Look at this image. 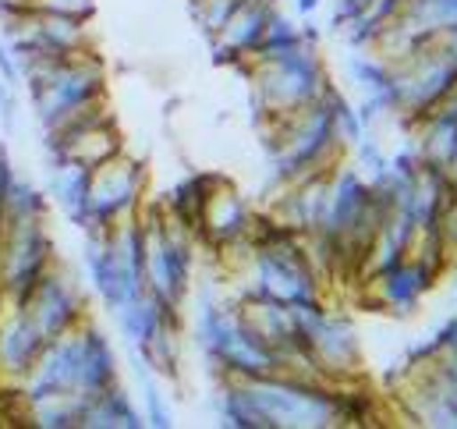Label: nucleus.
<instances>
[{"instance_id":"f8f14e48","label":"nucleus","mask_w":457,"mask_h":429,"mask_svg":"<svg viewBox=\"0 0 457 429\" xmlns=\"http://www.w3.org/2000/svg\"><path fill=\"white\" fill-rule=\"evenodd\" d=\"M18 114H21L18 89L0 86V128H4V135H14V128H18Z\"/></svg>"},{"instance_id":"423d86ee","label":"nucleus","mask_w":457,"mask_h":429,"mask_svg":"<svg viewBox=\"0 0 457 429\" xmlns=\"http://www.w3.org/2000/svg\"><path fill=\"white\" fill-rule=\"evenodd\" d=\"M46 196L64 210V216L79 231H86L89 206H93V171L71 160H46Z\"/></svg>"},{"instance_id":"f03ea898","label":"nucleus","mask_w":457,"mask_h":429,"mask_svg":"<svg viewBox=\"0 0 457 429\" xmlns=\"http://www.w3.org/2000/svg\"><path fill=\"white\" fill-rule=\"evenodd\" d=\"M54 263H57V245L46 227V216L4 223L0 231V302L25 306Z\"/></svg>"},{"instance_id":"2eb2a0df","label":"nucleus","mask_w":457,"mask_h":429,"mask_svg":"<svg viewBox=\"0 0 457 429\" xmlns=\"http://www.w3.org/2000/svg\"><path fill=\"white\" fill-rule=\"evenodd\" d=\"M18 4H32V0H18Z\"/></svg>"},{"instance_id":"1a4fd4ad","label":"nucleus","mask_w":457,"mask_h":429,"mask_svg":"<svg viewBox=\"0 0 457 429\" xmlns=\"http://www.w3.org/2000/svg\"><path fill=\"white\" fill-rule=\"evenodd\" d=\"M86 394H50L39 401H29V426L36 429H79L82 426Z\"/></svg>"},{"instance_id":"ddd939ff","label":"nucleus","mask_w":457,"mask_h":429,"mask_svg":"<svg viewBox=\"0 0 457 429\" xmlns=\"http://www.w3.org/2000/svg\"><path fill=\"white\" fill-rule=\"evenodd\" d=\"M14 160H11V149L7 142L0 139V231H4V203H7V192H11V181H14Z\"/></svg>"},{"instance_id":"4468645a","label":"nucleus","mask_w":457,"mask_h":429,"mask_svg":"<svg viewBox=\"0 0 457 429\" xmlns=\"http://www.w3.org/2000/svg\"><path fill=\"white\" fill-rule=\"evenodd\" d=\"M0 86H11V89H21V68L11 54V46L0 39Z\"/></svg>"},{"instance_id":"9b49d317","label":"nucleus","mask_w":457,"mask_h":429,"mask_svg":"<svg viewBox=\"0 0 457 429\" xmlns=\"http://www.w3.org/2000/svg\"><path fill=\"white\" fill-rule=\"evenodd\" d=\"M32 7L39 11H57V14H71V18H82L89 21L96 14V0H32Z\"/></svg>"},{"instance_id":"39448f33","label":"nucleus","mask_w":457,"mask_h":429,"mask_svg":"<svg viewBox=\"0 0 457 429\" xmlns=\"http://www.w3.org/2000/svg\"><path fill=\"white\" fill-rule=\"evenodd\" d=\"M0 306H4L0 309V380L21 383L39 362L50 337L39 330V323L32 320L25 306H7V302Z\"/></svg>"},{"instance_id":"f257e3e1","label":"nucleus","mask_w":457,"mask_h":429,"mask_svg":"<svg viewBox=\"0 0 457 429\" xmlns=\"http://www.w3.org/2000/svg\"><path fill=\"white\" fill-rule=\"evenodd\" d=\"M21 89L32 104L39 131H50L86 107L107 100V68L93 50L64 61H36L21 72Z\"/></svg>"},{"instance_id":"6e6552de","label":"nucleus","mask_w":457,"mask_h":429,"mask_svg":"<svg viewBox=\"0 0 457 429\" xmlns=\"http://www.w3.org/2000/svg\"><path fill=\"white\" fill-rule=\"evenodd\" d=\"M82 426L86 429H114V426L135 429V426H142V416L135 412L131 398H128L117 383H111L107 391H100V394L86 398Z\"/></svg>"},{"instance_id":"9d476101","label":"nucleus","mask_w":457,"mask_h":429,"mask_svg":"<svg viewBox=\"0 0 457 429\" xmlns=\"http://www.w3.org/2000/svg\"><path fill=\"white\" fill-rule=\"evenodd\" d=\"M46 214H50L46 189H39L32 178L14 174L11 192H7V203H4V223H11V220H32V216H46Z\"/></svg>"},{"instance_id":"7ed1b4c3","label":"nucleus","mask_w":457,"mask_h":429,"mask_svg":"<svg viewBox=\"0 0 457 429\" xmlns=\"http://www.w3.org/2000/svg\"><path fill=\"white\" fill-rule=\"evenodd\" d=\"M142 189H145V171L124 153L104 164L100 171H93V206L86 231H111L114 223L135 216L142 203Z\"/></svg>"},{"instance_id":"0eeeda50","label":"nucleus","mask_w":457,"mask_h":429,"mask_svg":"<svg viewBox=\"0 0 457 429\" xmlns=\"http://www.w3.org/2000/svg\"><path fill=\"white\" fill-rule=\"evenodd\" d=\"M79 394L93 398L117 383V355L111 348V337L96 323H82L79 330Z\"/></svg>"},{"instance_id":"20e7f679","label":"nucleus","mask_w":457,"mask_h":429,"mask_svg":"<svg viewBox=\"0 0 457 429\" xmlns=\"http://www.w3.org/2000/svg\"><path fill=\"white\" fill-rule=\"evenodd\" d=\"M25 309L32 313V320L39 323V330L54 341V337H64V333H71L86 323V291L79 288L71 270L54 263L46 270V277L36 284V291L29 295Z\"/></svg>"}]
</instances>
